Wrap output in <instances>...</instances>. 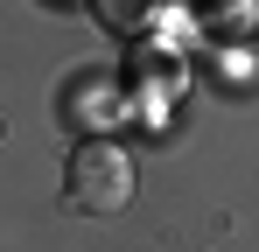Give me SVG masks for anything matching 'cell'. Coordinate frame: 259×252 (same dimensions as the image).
Listing matches in <instances>:
<instances>
[{
  "instance_id": "1",
  "label": "cell",
  "mask_w": 259,
  "mask_h": 252,
  "mask_svg": "<svg viewBox=\"0 0 259 252\" xmlns=\"http://www.w3.org/2000/svg\"><path fill=\"white\" fill-rule=\"evenodd\" d=\"M133 154L119 140H77L70 161H63V203L84 210V217H112L133 203Z\"/></svg>"
},
{
  "instance_id": "2",
  "label": "cell",
  "mask_w": 259,
  "mask_h": 252,
  "mask_svg": "<svg viewBox=\"0 0 259 252\" xmlns=\"http://www.w3.org/2000/svg\"><path fill=\"white\" fill-rule=\"evenodd\" d=\"M126 119V77L112 63H84L70 70L56 91V126L77 133V140H112V126Z\"/></svg>"
},
{
  "instance_id": "3",
  "label": "cell",
  "mask_w": 259,
  "mask_h": 252,
  "mask_svg": "<svg viewBox=\"0 0 259 252\" xmlns=\"http://www.w3.org/2000/svg\"><path fill=\"white\" fill-rule=\"evenodd\" d=\"M126 98L147 112V119H161L175 98H182V84H189V63L175 56V49H161V42H133V56H126Z\"/></svg>"
},
{
  "instance_id": "4",
  "label": "cell",
  "mask_w": 259,
  "mask_h": 252,
  "mask_svg": "<svg viewBox=\"0 0 259 252\" xmlns=\"http://www.w3.org/2000/svg\"><path fill=\"white\" fill-rule=\"evenodd\" d=\"M91 7H98V21L112 35H147L154 14H161V0H91Z\"/></svg>"
}]
</instances>
